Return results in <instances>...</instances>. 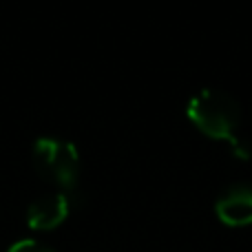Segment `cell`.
<instances>
[{
	"instance_id": "3",
	"label": "cell",
	"mask_w": 252,
	"mask_h": 252,
	"mask_svg": "<svg viewBox=\"0 0 252 252\" xmlns=\"http://www.w3.org/2000/svg\"><path fill=\"white\" fill-rule=\"evenodd\" d=\"M219 221L230 228H241L252 223V186L239 184L223 192L215 204Z\"/></svg>"
},
{
	"instance_id": "2",
	"label": "cell",
	"mask_w": 252,
	"mask_h": 252,
	"mask_svg": "<svg viewBox=\"0 0 252 252\" xmlns=\"http://www.w3.org/2000/svg\"><path fill=\"white\" fill-rule=\"evenodd\" d=\"M35 170L44 179L58 184L62 188H73L80 175V155L78 148L64 139H38L33 146Z\"/></svg>"
},
{
	"instance_id": "5",
	"label": "cell",
	"mask_w": 252,
	"mask_h": 252,
	"mask_svg": "<svg viewBox=\"0 0 252 252\" xmlns=\"http://www.w3.org/2000/svg\"><path fill=\"white\" fill-rule=\"evenodd\" d=\"M9 252H53V250L35 239H20L18 244H13L11 248H9Z\"/></svg>"
},
{
	"instance_id": "4",
	"label": "cell",
	"mask_w": 252,
	"mask_h": 252,
	"mask_svg": "<svg viewBox=\"0 0 252 252\" xmlns=\"http://www.w3.org/2000/svg\"><path fill=\"white\" fill-rule=\"evenodd\" d=\"M71 213L69 192H56L35 199L27 210V223L35 230H51L58 228Z\"/></svg>"
},
{
	"instance_id": "1",
	"label": "cell",
	"mask_w": 252,
	"mask_h": 252,
	"mask_svg": "<svg viewBox=\"0 0 252 252\" xmlns=\"http://www.w3.org/2000/svg\"><path fill=\"white\" fill-rule=\"evenodd\" d=\"M186 115L197 130L210 139L226 142L232 148V155L239 159H248L250 151L239 137V128L244 122L241 106L230 93L219 89H201L188 100Z\"/></svg>"
}]
</instances>
